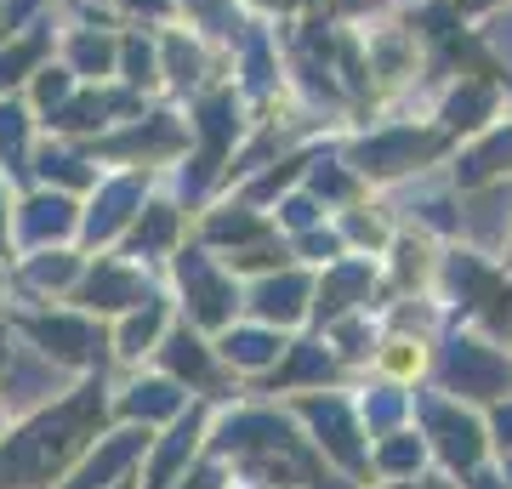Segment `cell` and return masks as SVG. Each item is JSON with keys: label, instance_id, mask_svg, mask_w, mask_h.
<instances>
[{"label": "cell", "instance_id": "cell-1", "mask_svg": "<svg viewBox=\"0 0 512 489\" xmlns=\"http://www.w3.org/2000/svg\"><path fill=\"white\" fill-rule=\"evenodd\" d=\"M433 421H439V433H444V455H450V461H473L478 455V427L473 421H450L444 410H433Z\"/></svg>", "mask_w": 512, "mask_h": 489}, {"label": "cell", "instance_id": "cell-2", "mask_svg": "<svg viewBox=\"0 0 512 489\" xmlns=\"http://www.w3.org/2000/svg\"><path fill=\"white\" fill-rule=\"evenodd\" d=\"M416 455H421V444H387V450H382V461H387V467H410Z\"/></svg>", "mask_w": 512, "mask_h": 489}]
</instances>
